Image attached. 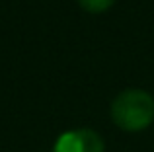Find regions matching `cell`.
<instances>
[{
    "mask_svg": "<svg viewBox=\"0 0 154 152\" xmlns=\"http://www.w3.org/2000/svg\"><path fill=\"white\" fill-rule=\"evenodd\" d=\"M53 152H105V142L92 129H72L57 138Z\"/></svg>",
    "mask_w": 154,
    "mask_h": 152,
    "instance_id": "cell-2",
    "label": "cell"
},
{
    "mask_svg": "<svg viewBox=\"0 0 154 152\" xmlns=\"http://www.w3.org/2000/svg\"><path fill=\"white\" fill-rule=\"evenodd\" d=\"M80 4V8L90 14H102V12L109 10L115 4V0H76Z\"/></svg>",
    "mask_w": 154,
    "mask_h": 152,
    "instance_id": "cell-3",
    "label": "cell"
},
{
    "mask_svg": "<svg viewBox=\"0 0 154 152\" xmlns=\"http://www.w3.org/2000/svg\"><path fill=\"white\" fill-rule=\"evenodd\" d=\"M111 119L127 133L144 131L154 121V98L139 88H129L111 102Z\"/></svg>",
    "mask_w": 154,
    "mask_h": 152,
    "instance_id": "cell-1",
    "label": "cell"
}]
</instances>
